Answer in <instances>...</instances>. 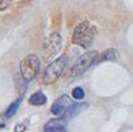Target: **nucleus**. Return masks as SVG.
Returning a JSON list of instances; mask_svg holds the SVG:
<instances>
[{
    "label": "nucleus",
    "mask_w": 133,
    "mask_h": 132,
    "mask_svg": "<svg viewBox=\"0 0 133 132\" xmlns=\"http://www.w3.org/2000/svg\"><path fill=\"white\" fill-rule=\"evenodd\" d=\"M118 59V52L116 49L110 48L103 52L98 58V61H116Z\"/></svg>",
    "instance_id": "obj_9"
},
{
    "label": "nucleus",
    "mask_w": 133,
    "mask_h": 132,
    "mask_svg": "<svg viewBox=\"0 0 133 132\" xmlns=\"http://www.w3.org/2000/svg\"><path fill=\"white\" fill-rule=\"evenodd\" d=\"M61 49V37L57 33H52L44 40L43 44V54H44V59H51L60 52Z\"/></svg>",
    "instance_id": "obj_5"
},
{
    "label": "nucleus",
    "mask_w": 133,
    "mask_h": 132,
    "mask_svg": "<svg viewBox=\"0 0 133 132\" xmlns=\"http://www.w3.org/2000/svg\"><path fill=\"white\" fill-rule=\"evenodd\" d=\"M67 128V121L64 117L49 120L44 126V131L46 132H62Z\"/></svg>",
    "instance_id": "obj_7"
},
{
    "label": "nucleus",
    "mask_w": 133,
    "mask_h": 132,
    "mask_svg": "<svg viewBox=\"0 0 133 132\" xmlns=\"http://www.w3.org/2000/svg\"><path fill=\"white\" fill-rule=\"evenodd\" d=\"M88 106L87 103H76V104H71L69 108L65 110V112L62 114L64 119H69V117H73V116L81 114L83 110H85Z\"/></svg>",
    "instance_id": "obj_8"
},
{
    "label": "nucleus",
    "mask_w": 133,
    "mask_h": 132,
    "mask_svg": "<svg viewBox=\"0 0 133 132\" xmlns=\"http://www.w3.org/2000/svg\"><path fill=\"white\" fill-rule=\"evenodd\" d=\"M72 97L75 98V99H77V100L83 99V98H84V91H83V88L76 87L72 91Z\"/></svg>",
    "instance_id": "obj_12"
},
{
    "label": "nucleus",
    "mask_w": 133,
    "mask_h": 132,
    "mask_svg": "<svg viewBox=\"0 0 133 132\" xmlns=\"http://www.w3.org/2000/svg\"><path fill=\"white\" fill-rule=\"evenodd\" d=\"M72 104V100L70 99V97L69 96H61L59 99L52 104L51 106V112L54 114V115H56V116H60L62 115L65 112V110L69 108L70 105Z\"/></svg>",
    "instance_id": "obj_6"
},
{
    "label": "nucleus",
    "mask_w": 133,
    "mask_h": 132,
    "mask_svg": "<svg viewBox=\"0 0 133 132\" xmlns=\"http://www.w3.org/2000/svg\"><path fill=\"white\" fill-rule=\"evenodd\" d=\"M21 102H22V98H18L16 102H14L8 108V110L5 112V116H6V117H12L14 115H16L17 110H18V108H20V105H21Z\"/></svg>",
    "instance_id": "obj_11"
},
{
    "label": "nucleus",
    "mask_w": 133,
    "mask_h": 132,
    "mask_svg": "<svg viewBox=\"0 0 133 132\" xmlns=\"http://www.w3.org/2000/svg\"><path fill=\"white\" fill-rule=\"evenodd\" d=\"M39 68H41V60H39V58L37 55H34V54L27 55L20 64L21 77L24 81L29 82V81L36 78V76L39 72Z\"/></svg>",
    "instance_id": "obj_4"
},
{
    "label": "nucleus",
    "mask_w": 133,
    "mask_h": 132,
    "mask_svg": "<svg viewBox=\"0 0 133 132\" xmlns=\"http://www.w3.org/2000/svg\"><path fill=\"white\" fill-rule=\"evenodd\" d=\"M46 103V97L43 92H36L29 97V104L32 105H44Z\"/></svg>",
    "instance_id": "obj_10"
},
{
    "label": "nucleus",
    "mask_w": 133,
    "mask_h": 132,
    "mask_svg": "<svg viewBox=\"0 0 133 132\" xmlns=\"http://www.w3.org/2000/svg\"><path fill=\"white\" fill-rule=\"evenodd\" d=\"M95 33H97L95 26H93L89 21H83V22L77 24L75 31H73L72 43L81 47V48L87 49L92 45Z\"/></svg>",
    "instance_id": "obj_1"
},
{
    "label": "nucleus",
    "mask_w": 133,
    "mask_h": 132,
    "mask_svg": "<svg viewBox=\"0 0 133 132\" xmlns=\"http://www.w3.org/2000/svg\"><path fill=\"white\" fill-rule=\"evenodd\" d=\"M67 62H69V58L66 55H62L60 58H57L56 60H54L51 64H49L48 67L45 68L43 82L45 84L55 83L62 75L65 67L67 66Z\"/></svg>",
    "instance_id": "obj_3"
},
{
    "label": "nucleus",
    "mask_w": 133,
    "mask_h": 132,
    "mask_svg": "<svg viewBox=\"0 0 133 132\" xmlns=\"http://www.w3.org/2000/svg\"><path fill=\"white\" fill-rule=\"evenodd\" d=\"M12 0H0V11H3L5 9H8L11 5Z\"/></svg>",
    "instance_id": "obj_13"
},
{
    "label": "nucleus",
    "mask_w": 133,
    "mask_h": 132,
    "mask_svg": "<svg viewBox=\"0 0 133 132\" xmlns=\"http://www.w3.org/2000/svg\"><path fill=\"white\" fill-rule=\"evenodd\" d=\"M98 58H99V53L97 50H89V52L84 53L73 64L72 68H71V75L73 77L82 76L84 72H87L93 65L97 62Z\"/></svg>",
    "instance_id": "obj_2"
}]
</instances>
